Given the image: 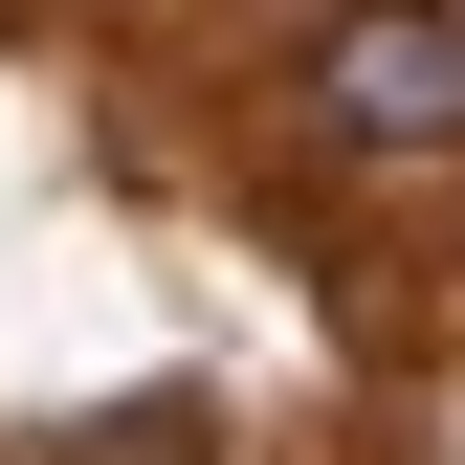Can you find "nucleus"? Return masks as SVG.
Returning a JSON list of instances; mask_svg holds the SVG:
<instances>
[{
  "mask_svg": "<svg viewBox=\"0 0 465 465\" xmlns=\"http://www.w3.org/2000/svg\"><path fill=\"white\" fill-rule=\"evenodd\" d=\"M288 111H311V155H355V178H443L465 155V0H311Z\"/></svg>",
  "mask_w": 465,
  "mask_h": 465,
  "instance_id": "f257e3e1",
  "label": "nucleus"
},
{
  "mask_svg": "<svg viewBox=\"0 0 465 465\" xmlns=\"http://www.w3.org/2000/svg\"><path fill=\"white\" fill-rule=\"evenodd\" d=\"M111 465H200V443H155V421H134V443H111Z\"/></svg>",
  "mask_w": 465,
  "mask_h": 465,
  "instance_id": "f03ea898",
  "label": "nucleus"
}]
</instances>
